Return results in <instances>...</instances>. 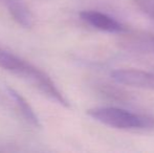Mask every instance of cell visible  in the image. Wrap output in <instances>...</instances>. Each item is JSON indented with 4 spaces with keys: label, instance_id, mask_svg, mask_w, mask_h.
Returning <instances> with one entry per match:
<instances>
[{
    "label": "cell",
    "instance_id": "6da1fadb",
    "mask_svg": "<svg viewBox=\"0 0 154 153\" xmlns=\"http://www.w3.org/2000/svg\"><path fill=\"white\" fill-rule=\"evenodd\" d=\"M0 68L23 78L47 98L64 107H69L68 101L46 72L2 47H0Z\"/></svg>",
    "mask_w": 154,
    "mask_h": 153
},
{
    "label": "cell",
    "instance_id": "7a4b0ae2",
    "mask_svg": "<svg viewBox=\"0 0 154 153\" xmlns=\"http://www.w3.org/2000/svg\"><path fill=\"white\" fill-rule=\"evenodd\" d=\"M93 120L108 127L121 130H151L154 129V116L133 112L120 107H94L87 111Z\"/></svg>",
    "mask_w": 154,
    "mask_h": 153
},
{
    "label": "cell",
    "instance_id": "3957f363",
    "mask_svg": "<svg viewBox=\"0 0 154 153\" xmlns=\"http://www.w3.org/2000/svg\"><path fill=\"white\" fill-rule=\"evenodd\" d=\"M79 16L83 22L97 31L120 35L128 33V29L125 24L106 13L94 10H85L82 11Z\"/></svg>",
    "mask_w": 154,
    "mask_h": 153
},
{
    "label": "cell",
    "instance_id": "277c9868",
    "mask_svg": "<svg viewBox=\"0 0 154 153\" xmlns=\"http://www.w3.org/2000/svg\"><path fill=\"white\" fill-rule=\"evenodd\" d=\"M111 77L116 83L122 85L154 90V72L126 68L113 70Z\"/></svg>",
    "mask_w": 154,
    "mask_h": 153
},
{
    "label": "cell",
    "instance_id": "5b68a950",
    "mask_svg": "<svg viewBox=\"0 0 154 153\" xmlns=\"http://www.w3.org/2000/svg\"><path fill=\"white\" fill-rule=\"evenodd\" d=\"M0 3L8 10L12 18L20 26L29 29L34 24V18L29 6L23 0H0Z\"/></svg>",
    "mask_w": 154,
    "mask_h": 153
},
{
    "label": "cell",
    "instance_id": "8992f818",
    "mask_svg": "<svg viewBox=\"0 0 154 153\" xmlns=\"http://www.w3.org/2000/svg\"><path fill=\"white\" fill-rule=\"evenodd\" d=\"M8 96H10L11 99L13 100V102H14L15 105L17 106V109L19 110V113L21 115V116H22L31 126L39 128V127H40V121H39L38 116H37L36 112L34 111V109H32V106L29 105V103L25 100L24 96H21L16 89L11 88V87H8Z\"/></svg>",
    "mask_w": 154,
    "mask_h": 153
},
{
    "label": "cell",
    "instance_id": "52a82bcc",
    "mask_svg": "<svg viewBox=\"0 0 154 153\" xmlns=\"http://www.w3.org/2000/svg\"><path fill=\"white\" fill-rule=\"evenodd\" d=\"M133 3L143 14L154 20V0H133Z\"/></svg>",
    "mask_w": 154,
    "mask_h": 153
},
{
    "label": "cell",
    "instance_id": "ba28073f",
    "mask_svg": "<svg viewBox=\"0 0 154 153\" xmlns=\"http://www.w3.org/2000/svg\"><path fill=\"white\" fill-rule=\"evenodd\" d=\"M101 89H102V92L110 99H116V100L123 101L128 98L126 92H124L123 90L119 89V88L112 87V86H110V85H102Z\"/></svg>",
    "mask_w": 154,
    "mask_h": 153
},
{
    "label": "cell",
    "instance_id": "9c48e42d",
    "mask_svg": "<svg viewBox=\"0 0 154 153\" xmlns=\"http://www.w3.org/2000/svg\"><path fill=\"white\" fill-rule=\"evenodd\" d=\"M151 49L154 50V37L152 38V46H151Z\"/></svg>",
    "mask_w": 154,
    "mask_h": 153
}]
</instances>
